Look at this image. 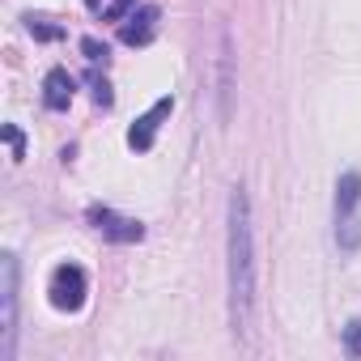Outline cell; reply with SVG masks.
Masks as SVG:
<instances>
[{"instance_id":"obj_1","label":"cell","mask_w":361,"mask_h":361,"mask_svg":"<svg viewBox=\"0 0 361 361\" xmlns=\"http://www.w3.org/2000/svg\"><path fill=\"white\" fill-rule=\"evenodd\" d=\"M230 234H226V272H230V327L247 344L255 323V221L247 188L230 192Z\"/></svg>"},{"instance_id":"obj_2","label":"cell","mask_w":361,"mask_h":361,"mask_svg":"<svg viewBox=\"0 0 361 361\" xmlns=\"http://www.w3.org/2000/svg\"><path fill=\"white\" fill-rule=\"evenodd\" d=\"M361 174L357 170H344L336 178V247L344 255H353L361 247Z\"/></svg>"},{"instance_id":"obj_3","label":"cell","mask_w":361,"mask_h":361,"mask_svg":"<svg viewBox=\"0 0 361 361\" xmlns=\"http://www.w3.org/2000/svg\"><path fill=\"white\" fill-rule=\"evenodd\" d=\"M18 255L5 251L0 255V361H13L18 348Z\"/></svg>"},{"instance_id":"obj_4","label":"cell","mask_w":361,"mask_h":361,"mask_svg":"<svg viewBox=\"0 0 361 361\" xmlns=\"http://www.w3.org/2000/svg\"><path fill=\"white\" fill-rule=\"evenodd\" d=\"M47 293H51V306L64 310V314H77L85 306V293H90V281H85V268L81 264H60L47 281Z\"/></svg>"},{"instance_id":"obj_5","label":"cell","mask_w":361,"mask_h":361,"mask_svg":"<svg viewBox=\"0 0 361 361\" xmlns=\"http://www.w3.org/2000/svg\"><path fill=\"white\" fill-rule=\"evenodd\" d=\"M170 111H174V98L166 94V98H157L132 128H128V145L136 149V153H149L153 149V140H157V128H161V119H170Z\"/></svg>"},{"instance_id":"obj_6","label":"cell","mask_w":361,"mask_h":361,"mask_svg":"<svg viewBox=\"0 0 361 361\" xmlns=\"http://www.w3.org/2000/svg\"><path fill=\"white\" fill-rule=\"evenodd\" d=\"M90 221H94V230H98L102 238H111V243H140V238H145V226H140V221L119 217V213H111V209H94Z\"/></svg>"},{"instance_id":"obj_7","label":"cell","mask_w":361,"mask_h":361,"mask_svg":"<svg viewBox=\"0 0 361 361\" xmlns=\"http://www.w3.org/2000/svg\"><path fill=\"white\" fill-rule=\"evenodd\" d=\"M157 18H161V13H157L153 5H136V9L123 18V26H119V39H123L128 47H145V43L157 35Z\"/></svg>"},{"instance_id":"obj_8","label":"cell","mask_w":361,"mask_h":361,"mask_svg":"<svg viewBox=\"0 0 361 361\" xmlns=\"http://www.w3.org/2000/svg\"><path fill=\"white\" fill-rule=\"evenodd\" d=\"M230 98H234V43H230V30H221V56H217V106H221V119H230Z\"/></svg>"},{"instance_id":"obj_9","label":"cell","mask_w":361,"mask_h":361,"mask_svg":"<svg viewBox=\"0 0 361 361\" xmlns=\"http://www.w3.org/2000/svg\"><path fill=\"white\" fill-rule=\"evenodd\" d=\"M73 94H77V81H73L68 68H51V73L43 77V106H47V111H68Z\"/></svg>"},{"instance_id":"obj_10","label":"cell","mask_w":361,"mask_h":361,"mask_svg":"<svg viewBox=\"0 0 361 361\" xmlns=\"http://www.w3.org/2000/svg\"><path fill=\"white\" fill-rule=\"evenodd\" d=\"M26 30H30L35 39H47V43H51V39H64V30H60V26H51L47 18H26Z\"/></svg>"},{"instance_id":"obj_11","label":"cell","mask_w":361,"mask_h":361,"mask_svg":"<svg viewBox=\"0 0 361 361\" xmlns=\"http://www.w3.org/2000/svg\"><path fill=\"white\" fill-rule=\"evenodd\" d=\"M136 5H140V0H111V5L102 9V22H123Z\"/></svg>"},{"instance_id":"obj_12","label":"cell","mask_w":361,"mask_h":361,"mask_svg":"<svg viewBox=\"0 0 361 361\" xmlns=\"http://www.w3.org/2000/svg\"><path fill=\"white\" fill-rule=\"evenodd\" d=\"M344 353H348V357H361V319H353V323L344 327Z\"/></svg>"},{"instance_id":"obj_13","label":"cell","mask_w":361,"mask_h":361,"mask_svg":"<svg viewBox=\"0 0 361 361\" xmlns=\"http://www.w3.org/2000/svg\"><path fill=\"white\" fill-rule=\"evenodd\" d=\"M81 51H85V60H90V64H106V56H111V51H106V43H98V39H81Z\"/></svg>"},{"instance_id":"obj_14","label":"cell","mask_w":361,"mask_h":361,"mask_svg":"<svg viewBox=\"0 0 361 361\" xmlns=\"http://www.w3.org/2000/svg\"><path fill=\"white\" fill-rule=\"evenodd\" d=\"M5 140H9V153H13V161H22V157H26V136H22L13 123H5Z\"/></svg>"},{"instance_id":"obj_15","label":"cell","mask_w":361,"mask_h":361,"mask_svg":"<svg viewBox=\"0 0 361 361\" xmlns=\"http://www.w3.org/2000/svg\"><path fill=\"white\" fill-rule=\"evenodd\" d=\"M94 102H98V106H111V85H106L102 77H94Z\"/></svg>"}]
</instances>
